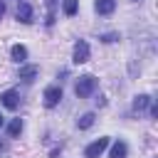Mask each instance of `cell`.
Here are the masks:
<instances>
[{
  "instance_id": "1",
  "label": "cell",
  "mask_w": 158,
  "mask_h": 158,
  "mask_svg": "<svg viewBox=\"0 0 158 158\" xmlns=\"http://www.w3.org/2000/svg\"><path fill=\"white\" fill-rule=\"evenodd\" d=\"M94 89H96V77H91V74L79 77L77 84H74V94H77L79 99H86L89 94H94Z\"/></svg>"
},
{
  "instance_id": "2",
  "label": "cell",
  "mask_w": 158,
  "mask_h": 158,
  "mask_svg": "<svg viewBox=\"0 0 158 158\" xmlns=\"http://www.w3.org/2000/svg\"><path fill=\"white\" fill-rule=\"evenodd\" d=\"M42 99H44V106H47V109H54V106L62 101V86H57V84L47 86L44 94H42Z\"/></svg>"
},
{
  "instance_id": "3",
  "label": "cell",
  "mask_w": 158,
  "mask_h": 158,
  "mask_svg": "<svg viewBox=\"0 0 158 158\" xmlns=\"http://www.w3.org/2000/svg\"><path fill=\"white\" fill-rule=\"evenodd\" d=\"M106 146H109V138H106V136L96 138L94 143H89V146L84 148V158H99V156L106 151Z\"/></svg>"
},
{
  "instance_id": "4",
  "label": "cell",
  "mask_w": 158,
  "mask_h": 158,
  "mask_svg": "<svg viewBox=\"0 0 158 158\" xmlns=\"http://www.w3.org/2000/svg\"><path fill=\"white\" fill-rule=\"evenodd\" d=\"M72 62H74V64H84V62H89V44H86L84 40H79V42L74 44Z\"/></svg>"
},
{
  "instance_id": "5",
  "label": "cell",
  "mask_w": 158,
  "mask_h": 158,
  "mask_svg": "<svg viewBox=\"0 0 158 158\" xmlns=\"http://www.w3.org/2000/svg\"><path fill=\"white\" fill-rule=\"evenodd\" d=\"M0 104H2L5 109L15 111V109L20 106V94H17L15 89H7V91H2V94H0Z\"/></svg>"
},
{
  "instance_id": "6",
  "label": "cell",
  "mask_w": 158,
  "mask_h": 158,
  "mask_svg": "<svg viewBox=\"0 0 158 158\" xmlns=\"http://www.w3.org/2000/svg\"><path fill=\"white\" fill-rule=\"evenodd\" d=\"M37 74H40V67H37V64H25V67H20V74H17V77L30 84V81H35Z\"/></svg>"
},
{
  "instance_id": "7",
  "label": "cell",
  "mask_w": 158,
  "mask_h": 158,
  "mask_svg": "<svg viewBox=\"0 0 158 158\" xmlns=\"http://www.w3.org/2000/svg\"><path fill=\"white\" fill-rule=\"evenodd\" d=\"M17 20H20L22 25H30V22H32V5H30V2H20V5H17Z\"/></svg>"
},
{
  "instance_id": "8",
  "label": "cell",
  "mask_w": 158,
  "mask_h": 158,
  "mask_svg": "<svg viewBox=\"0 0 158 158\" xmlns=\"http://www.w3.org/2000/svg\"><path fill=\"white\" fill-rule=\"evenodd\" d=\"M94 10H96L99 15H111V12L116 10V0H96V2H94Z\"/></svg>"
},
{
  "instance_id": "9",
  "label": "cell",
  "mask_w": 158,
  "mask_h": 158,
  "mask_svg": "<svg viewBox=\"0 0 158 158\" xmlns=\"http://www.w3.org/2000/svg\"><path fill=\"white\" fill-rule=\"evenodd\" d=\"M151 101H153V99H151L148 94H138V96L133 99V111H138V114H141L146 106H151Z\"/></svg>"
},
{
  "instance_id": "10",
  "label": "cell",
  "mask_w": 158,
  "mask_h": 158,
  "mask_svg": "<svg viewBox=\"0 0 158 158\" xmlns=\"http://www.w3.org/2000/svg\"><path fill=\"white\" fill-rule=\"evenodd\" d=\"M10 54H12L15 62H25V59H27V47H25V44H12Z\"/></svg>"
},
{
  "instance_id": "11",
  "label": "cell",
  "mask_w": 158,
  "mask_h": 158,
  "mask_svg": "<svg viewBox=\"0 0 158 158\" xmlns=\"http://www.w3.org/2000/svg\"><path fill=\"white\" fill-rule=\"evenodd\" d=\"M126 153H128V146L123 141H116L111 146V158H126Z\"/></svg>"
},
{
  "instance_id": "12",
  "label": "cell",
  "mask_w": 158,
  "mask_h": 158,
  "mask_svg": "<svg viewBox=\"0 0 158 158\" xmlns=\"http://www.w3.org/2000/svg\"><path fill=\"white\" fill-rule=\"evenodd\" d=\"M94 121H96V116L89 111V114H81V116L77 118V126H79V128H91V126H94Z\"/></svg>"
},
{
  "instance_id": "13",
  "label": "cell",
  "mask_w": 158,
  "mask_h": 158,
  "mask_svg": "<svg viewBox=\"0 0 158 158\" xmlns=\"http://www.w3.org/2000/svg\"><path fill=\"white\" fill-rule=\"evenodd\" d=\"M77 7H79V0H62V10H64L67 17L77 15Z\"/></svg>"
},
{
  "instance_id": "14",
  "label": "cell",
  "mask_w": 158,
  "mask_h": 158,
  "mask_svg": "<svg viewBox=\"0 0 158 158\" xmlns=\"http://www.w3.org/2000/svg\"><path fill=\"white\" fill-rule=\"evenodd\" d=\"M57 5H59V0H47V27H52L54 25V10H57Z\"/></svg>"
},
{
  "instance_id": "15",
  "label": "cell",
  "mask_w": 158,
  "mask_h": 158,
  "mask_svg": "<svg viewBox=\"0 0 158 158\" xmlns=\"http://www.w3.org/2000/svg\"><path fill=\"white\" fill-rule=\"evenodd\" d=\"M20 131H22V118H12V121L7 123V133L15 138V136H20Z\"/></svg>"
},
{
  "instance_id": "16",
  "label": "cell",
  "mask_w": 158,
  "mask_h": 158,
  "mask_svg": "<svg viewBox=\"0 0 158 158\" xmlns=\"http://www.w3.org/2000/svg\"><path fill=\"white\" fill-rule=\"evenodd\" d=\"M99 40L106 42V44H109V42H116V40H118V32H106V35H101Z\"/></svg>"
},
{
  "instance_id": "17",
  "label": "cell",
  "mask_w": 158,
  "mask_h": 158,
  "mask_svg": "<svg viewBox=\"0 0 158 158\" xmlns=\"http://www.w3.org/2000/svg\"><path fill=\"white\" fill-rule=\"evenodd\" d=\"M2 15H5V2L0 0V20H2Z\"/></svg>"
},
{
  "instance_id": "18",
  "label": "cell",
  "mask_w": 158,
  "mask_h": 158,
  "mask_svg": "<svg viewBox=\"0 0 158 158\" xmlns=\"http://www.w3.org/2000/svg\"><path fill=\"white\" fill-rule=\"evenodd\" d=\"M2 123H5V118H2V116H0V126H2Z\"/></svg>"
},
{
  "instance_id": "19",
  "label": "cell",
  "mask_w": 158,
  "mask_h": 158,
  "mask_svg": "<svg viewBox=\"0 0 158 158\" xmlns=\"http://www.w3.org/2000/svg\"><path fill=\"white\" fill-rule=\"evenodd\" d=\"M2 148H5V146H2V143H0V153H2Z\"/></svg>"
},
{
  "instance_id": "20",
  "label": "cell",
  "mask_w": 158,
  "mask_h": 158,
  "mask_svg": "<svg viewBox=\"0 0 158 158\" xmlns=\"http://www.w3.org/2000/svg\"><path fill=\"white\" fill-rule=\"evenodd\" d=\"M133 2H141V0H133Z\"/></svg>"
}]
</instances>
